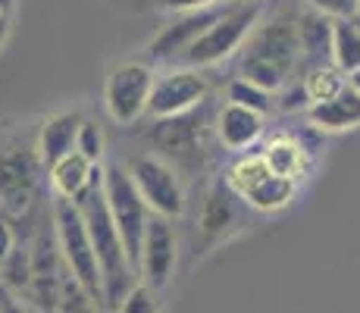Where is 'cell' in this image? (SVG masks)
Returning <instances> with one entry per match:
<instances>
[{"label": "cell", "instance_id": "7", "mask_svg": "<svg viewBox=\"0 0 360 313\" xmlns=\"http://www.w3.org/2000/svg\"><path fill=\"white\" fill-rule=\"evenodd\" d=\"M126 170L154 217L179 219L185 213V185L169 160L157 154H135L129 157Z\"/></svg>", "mask_w": 360, "mask_h": 313}, {"label": "cell", "instance_id": "3", "mask_svg": "<svg viewBox=\"0 0 360 313\" xmlns=\"http://www.w3.org/2000/svg\"><path fill=\"white\" fill-rule=\"evenodd\" d=\"M51 219H53V235H57L60 257H63L66 273L103 307V273H101L98 250H94L91 232H88L79 204H75V200L57 198L53 200Z\"/></svg>", "mask_w": 360, "mask_h": 313}, {"label": "cell", "instance_id": "1", "mask_svg": "<svg viewBox=\"0 0 360 313\" xmlns=\"http://www.w3.org/2000/svg\"><path fill=\"white\" fill-rule=\"evenodd\" d=\"M301 66V29L295 16H276L257 23L241 47L238 75L266 91H282Z\"/></svg>", "mask_w": 360, "mask_h": 313}, {"label": "cell", "instance_id": "25", "mask_svg": "<svg viewBox=\"0 0 360 313\" xmlns=\"http://www.w3.org/2000/svg\"><path fill=\"white\" fill-rule=\"evenodd\" d=\"M160 291H154L150 285L135 282V288L122 298V304L116 307V313H160Z\"/></svg>", "mask_w": 360, "mask_h": 313}, {"label": "cell", "instance_id": "9", "mask_svg": "<svg viewBox=\"0 0 360 313\" xmlns=\"http://www.w3.org/2000/svg\"><path fill=\"white\" fill-rule=\"evenodd\" d=\"M207 94H210V85H207V75H200V69L195 66L166 69L154 82L148 116L150 120H172V116L191 113L207 101Z\"/></svg>", "mask_w": 360, "mask_h": 313}, {"label": "cell", "instance_id": "29", "mask_svg": "<svg viewBox=\"0 0 360 313\" xmlns=\"http://www.w3.org/2000/svg\"><path fill=\"white\" fill-rule=\"evenodd\" d=\"M6 38H10V16H0V47L6 44Z\"/></svg>", "mask_w": 360, "mask_h": 313}, {"label": "cell", "instance_id": "31", "mask_svg": "<svg viewBox=\"0 0 360 313\" xmlns=\"http://www.w3.org/2000/svg\"><path fill=\"white\" fill-rule=\"evenodd\" d=\"M10 6H13V0H0V16H10Z\"/></svg>", "mask_w": 360, "mask_h": 313}, {"label": "cell", "instance_id": "18", "mask_svg": "<svg viewBox=\"0 0 360 313\" xmlns=\"http://www.w3.org/2000/svg\"><path fill=\"white\" fill-rule=\"evenodd\" d=\"M297 188H301V182L276 176L273 170H266L260 179H254L238 198L245 200V207H251V210H257V213H279L297 198Z\"/></svg>", "mask_w": 360, "mask_h": 313}, {"label": "cell", "instance_id": "15", "mask_svg": "<svg viewBox=\"0 0 360 313\" xmlns=\"http://www.w3.org/2000/svg\"><path fill=\"white\" fill-rule=\"evenodd\" d=\"M101 176H103V166L101 163H91V160L82 157L79 151L66 154L63 160H57V163L47 170V182H51L53 198L75 200V204L85 198L88 188L98 182Z\"/></svg>", "mask_w": 360, "mask_h": 313}, {"label": "cell", "instance_id": "20", "mask_svg": "<svg viewBox=\"0 0 360 313\" xmlns=\"http://www.w3.org/2000/svg\"><path fill=\"white\" fill-rule=\"evenodd\" d=\"M332 23L335 19L323 16V13L310 10L297 16V29H301V63L320 66V63H332Z\"/></svg>", "mask_w": 360, "mask_h": 313}, {"label": "cell", "instance_id": "33", "mask_svg": "<svg viewBox=\"0 0 360 313\" xmlns=\"http://www.w3.org/2000/svg\"><path fill=\"white\" fill-rule=\"evenodd\" d=\"M241 4H248V0H241Z\"/></svg>", "mask_w": 360, "mask_h": 313}, {"label": "cell", "instance_id": "6", "mask_svg": "<svg viewBox=\"0 0 360 313\" xmlns=\"http://www.w3.org/2000/svg\"><path fill=\"white\" fill-rule=\"evenodd\" d=\"M157 72L148 63H120L110 69L103 82V110L116 125H135L148 116V103L154 94Z\"/></svg>", "mask_w": 360, "mask_h": 313}, {"label": "cell", "instance_id": "23", "mask_svg": "<svg viewBox=\"0 0 360 313\" xmlns=\"http://www.w3.org/2000/svg\"><path fill=\"white\" fill-rule=\"evenodd\" d=\"M226 94H229V101H232V103L251 107V110H257V113H263V116H266L269 110H273V91H266V88H260V85H254V82L241 79V75L229 82Z\"/></svg>", "mask_w": 360, "mask_h": 313}, {"label": "cell", "instance_id": "10", "mask_svg": "<svg viewBox=\"0 0 360 313\" xmlns=\"http://www.w3.org/2000/svg\"><path fill=\"white\" fill-rule=\"evenodd\" d=\"M238 204L245 200L229 188L223 176H217L210 182L204 194V204H200V217L195 222V254H207L219 245V241L229 238V232L238 229Z\"/></svg>", "mask_w": 360, "mask_h": 313}, {"label": "cell", "instance_id": "13", "mask_svg": "<svg viewBox=\"0 0 360 313\" xmlns=\"http://www.w3.org/2000/svg\"><path fill=\"white\" fill-rule=\"evenodd\" d=\"M219 10H223V6L182 13L176 23H169L166 29H160V34L150 41L148 57L154 60V63H182V57L188 53V47L207 32V25H210L213 19L219 16Z\"/></svg>", "mask_w": 360, "mask_h": 313}, {"label": "cell", "instance_id": "26", "mask_svg": "<svg viewBox=\"0 0 360 313\" xmlns=\"http://www.w3.org/2000/svg\"><path fill=\"white\" fill-rule=\"evenodd\" d=\"M310 10L323 13L329 19H348L360 13V0H307Z\"/></svg>", "mask_w": 360, "mask_h": 313}, {"label": "cell", "instance_id": "28", "mask_svg": "<svg viewBox=\"0 0 360 313\" xmlns=\"http://www.w3.org/2000/svg\"><path fill=\"white\" fill-rule=\"evenodd\" d=\"M16 248H19V245H16V232H13V226H10L6 219H0V267L10 260Z\"/></svg>", "mask_w": 360, "mask_h": 313}, {"label": "cell", "instance_id": "17", "mask_svg": "<svg viewBox=\"0 0 360 313\" xmlns=\"http://www.w3.org/2000/svg\"><path fill=\"white\" fill-rule=\"evenodd\" d=\"M307 120L316 132H345L360 125V94L351 85H345L342 91L329 101L310 103Z\"/></svg>", "mask_w": 360, "mask_h": 313}, {"label": "cell", "instance_id": "22", "mask_svg": "<svg viewBox=\"0 0 360 313\" xmlns=\"http://www.w3.org/2000/svg\"><path fill=\"white\" fill-rule=\"evenodd\" d=\"M304 94H307L310 103H320V101H329L348 85V75L335 66V63H320V66H310L304 72Z\"/></svg>", "mask_w": 360, "mask_h": 313}, {"label": "cell", "instance_id": "30", "mask_svg": "<svg viewBox=\"0 0 360 313\" xmlns=\"http://www.w3.org/2000/svg\"><path fill=\"white\" fill-rule=\"evenodd\" d=\"M348 85H351V88H354V91L360 94V69H357V72H351V75H348Z\"/></svg>", "mask_w": 360, "mask_h": 313}, {"label": "cell", "instance_id": "32", "mask_svg": "<svg viewBox=\"0 0 360 313\" xmlns=\"http://www.w3.org/2000/svg\"><path fill=\"white\" fill-rule=\"evenodd\" d=\"M354 23H357V29H360V13H357V16H354Z\"/></svg>", "mask_w": 360, "mask_h": 313}, {"label": "cell", "instance_id": "5", "mask_svg": "<svg viewBox=\"0 0 360 313\" xmlns=\"http://www.w3.org/2000/svg\"><path fill=\"white\" fill-rule=\"evenodd\" d=\"M103 194H107V207L110 217H113L116 229H120L122 241H126V250L131 257V267L138 269L141 263V245H144V232H148L150 222V207L144 204L141 191L131 182L129 170L122 163H113L103 170Z\"/></svg>", "mask_w": 360, "mask_h": 313}, {"label": "cell", "instance_id": "14", "mask_svg": "<svg viewBox=\"0 0 360 313\" xmlns=\"http://www.w3.org/2000/svg\"><path fill=\"white\" fill-rule=\"evenodd\" d=\"M213 132H217L219 148L235 151V154H245L248 148L260 141L263 135V113L251 107H241V103L226 101L217 113V122H213Z\"/></svg>", "mask_w": 360, "mask_h": 313}, {"label": "cell", "instance_id": "27", "mask_svg": "<svg viewBox=\"0 0 360 313\" xmlns=\"http://www.w3.org/2000/svg\"><path fill=\"white\" fill-rule=\"evenodd\" d=\"M160 6L169 13H195V10H210V6H223V0H160Z\"/></svg>", "mask_w": 360, "mask_h": 313}, {"label": "cell", "instance_id": "24", "mask_svg": "<svg viewBox=\"0 0 360 313\" xmlns=\"http://www.w3.org/2000/svg\"><path fill=\"white\" fill-rule=\"evenodd\" d=\"M75 151L82 157H88L91 163H101L103 151H107V138H103V129L94 120H85L79 129V138H75Z\"/></svg>", "mask_w": 360, "mask_h": 313}, {"label": "cell", "instance_id": "11", "mask_svg": "<svg viewBox=\"0 0 360 313\" xmlns=\"http://www.w3.org/2000/svg\"><path fill=\"white\" fill-rule=\"evenodd\" d=\"M179 263V235L172 219L150 217L148 232L141 245V263H138V282L150 285L154 291H163L176 276Z\"/></svg>", "mask_w": 360, "mask_h": 313}, {"label": "cell", "instance_id": "8", "mask_svg": "<svg viewBox=\"0 0 360 313\" xmlns=\"http://www.w3.org/2000/svg\"><path fill=\"white\" fill-rule=\"evenodd\" d=\"M207 103V101H204ZM204 103L191 113L157 120V129L150 132V141L157 144L163 160H169L176 170H200L207 160V125H204Z\"/></svg>", "mask_w": 360, "mask_h": 313}, {"label": "cell", "instance_id": "16", "mask_svg": "<svg viewBox=\"0 0 360 313\" xmlns=\"http://www.w3.org/2000/svg\"><path fill=\"white\" fill-rule=\"evenodd\" d=\"M82 122H85V116L79 110H60V113L44 120V125L38 132V144H34L44 170H51L57 160H63L66 154L75 151V138H79Z\"/></svg>", "mask_w": 360, "mask_h": 313}, {"label": "cell", "instance_id": "2", "mask_svg": "<svg viewBox=\"0 0 360 313\" xmlns=\"http://www.w3.org/2000/svg\"><path fill=\"white\" fill-rule=\"evenodd\" d=\"M103 170H107V166H103ZM79 210H82V217H85L88 232H91L94 250H98V263L103 273V307H107V313H116L122 298L135 288L138 269L131 267L126 241H122L120 229H116L113 217H110L107 194H103V176L88 188V194L79 200Z\"/></svg>", "mask_w": 360, "mask_h": 313}, {"label": "cell", "instance_id": "12", "mask_svg": "<svg viewBox=\"0 0 360 313\" xmlns=\"http://www.w3.org/2000/svg\"><path fill=\"white\" fill-rule=\"evenodd\" d=\"M44 170L38 151L10 148L0 154V210L25 213L38 191V176Z\"/></svg>", "mask_w": 360, "mask_h": 313}, {"label": "cell", "instance_id": "21", "mask_svg": "<svg viewBox=\"0 0 360 313\" xmlns=\"http://www.w3.org/2000/svg\"><path fill=\"white\" fill-rule=\"evenodd\" d=\"M332 63L345 75L360 69V29H357L354 16L332 23Z\"/></svg>", "mask_w": 360, "mask_h": 313}, {"label": "cell", "instance_id": "19", "mask_svg": "<svg viewBox=\"0 0 360 313\" xmlns=\"http://www.w3.org/2000/svg\"><path fill=\"white\" fill-rule=\"evenodd\" d=\"M266 166L276 172V176L295 179V182H304L310 172V151L304 148L297 138L292 135H273L266 144L260 148Z\"/></svg>", "mask_w": 360, "mask_h": 313}, {"label": "cell", "instance_id": "4", "mask_svg": "<svg viewBox=\"0 0 360 313\" xmlns=\"http://www.w3.org/2000/svg\"><path fill=\"white\" fill-rule=\"evenodd\" d=\"M260 13H263V0H248V4L229 0V4H223L219 16L188 47V53L182 57V66L204 69V66H217V63L229 60L235 51L245 47L248 34L257 29Z\"/></svg>", "mask_w": 360, "mask_h": 313}]
</instances>
